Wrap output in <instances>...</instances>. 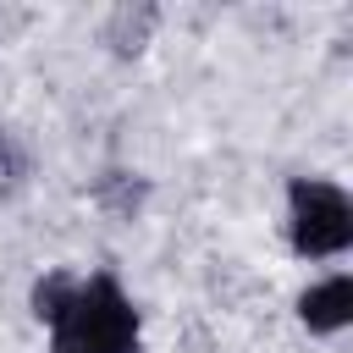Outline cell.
<instances>
[{
	"label": "cell",
	"instance_id": "1",
	"mask_svg": "<svg viewBox=\"0 0 353 353\" xmlns=\"http://www.w3.org/2000/svg\"><path fill=\"white\" fill-rule=\"evenodd\" d=\"M33 314L55 331V347L66 353H138V336H143L138 303L105 270L99 276H72V270L39 276Z\"/></svg>",
	"mask_w": 353,
	"mask_h": 353
},
{
	"label": "cell",
	"instance_id": "2",
	"mask_svg": "<svg viewBox=\"0 0 353 353\" xmlns=\"http://www.w3.org/2000/svg\"><path fill=\"white\" fill-rule=\"evenodd\" d=\"M287 237L303 259H331L353 243V199L325 176L287 182Z\"/></svg>",
	"mask_w": 353,
	"mask_h": 353
},
{
	"label": "cell",
	"instance_id": "3",
	"mask_svg": "<svg viewBox=\"0 0 353 353\" xmlns=\"http://www.w3.org/2000/svg\"><path fill=\"white\" fill-rule=\"evenodd\" d=\"M298 320L314 331V336H331L353 320V276H325L314 281L303 298H298Z\"/></svg>",
	"mask_w": 353,
	"mask_h": 353
},
{
	"label": "cell",
	"instance_id": "4",
	"mask_svg": "<svg viewBox=\"0 0 353 353\" xmlns=\"http://www.w3.org/2000/svg\"><path fill=\"white\" fill-rule=\"evenodd\" d=\"M50 353H66V347H50Z\"/></svg>",
	"mask_w": 353,
	"mask_h": 353
}]
</instances>
